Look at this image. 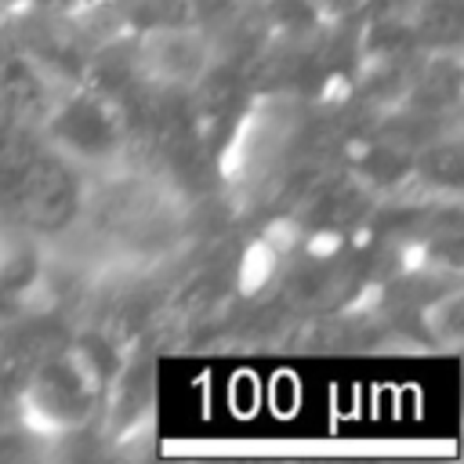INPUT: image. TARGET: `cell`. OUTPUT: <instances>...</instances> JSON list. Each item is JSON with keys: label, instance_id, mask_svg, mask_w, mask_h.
Wrapping results in <instances>:
<instances>
[{"label": "cell", "instance_id": "obj_5", "mask_svg": "<svg viewBox=\"0 0 464 464\" xmlns=\"http://www.w3.org/2000/svg\"><path fill=\"white\" fill-rule=\"evenodd\" d=\"M417 33L435 47H457L460 36V0H428L420 7Z\"/></svg>", "mask_w": 464, "mask_h": 464}, {"label": "cell", "instance_id": "obj_1", "mask_svg": "<svg viewBox=\"0 0 464 464\" xmlns=\"http://www.w3.org/2000/svg\"><path fill=\"white\" fill-rule=\"evenodd\" d=\"M51 141L65 156L98 163V160H109L120 149V120L112 116V109L102 98L76 94L54 112Z\"/></svg>", "mask_w": 464, "mask_h": 464}, {"label": "cell", "instance_id": "obj_3", "mask_svg": "<svg viewBox=\"0 0 464 464\" xmlns=\"http://www.w3.org/2000/svg\"><path fill=\"white\" fill-rule=\"evenodd\" d=\"M29 406L44 424H76L91 410L87 373L69 359L47 362L29 384Z\"/></svg>", "mask_w": 464, "mask_h": 464}, {"label": "cell", "instance_id": "obj_2", "mask_svg": "<svg viewBox=\"0 0 464 464\" xmlns=\"http://www.w3.org/2000/svg\"><path fill=\"white\" fill-rule=\"evenodd\" d=\"M18 196L33 225L54 228V225H65L69 214L76 210L80 185L62 160H36L18 174Z\"/></svg>", "mask_w": 464, "mask_h": 464}, {"label": "cell", "instance_id": "obj_6", "mask_svg": "<svg viewBox=\"0 0 464 464\" xmlns=\"http://www.w3.org/2000/svg\"><path fill=\"white\" fill-rule=\"evenodd\" d=\"M315 4H323V7H330V11H344V7H355V4H362V0H315Z\"/></svg>", "mask_w": 464, "mask_h": 464}, {"label": "cell", "instance_id": "obj_4", "mask_svg": "<svg viewBox=\"0 0 464 464\" xmlns=\"http://www.w3.org/2000/svg\"><path fill=\"white\" fill-rule=\"evenodd\" d=\"M141 69L163 83H192L207 69V44L178 25H156L141 44Z\"/></svg>", "mask_w": 464, "mask_h": 464}]
</instances>
